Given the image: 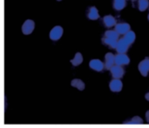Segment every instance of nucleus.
<instances>
[{"mask_svg":"<svg viewBox=\"0 0 149 128\" xmlns=\"http://www.w3.org/2000/svg\"><path fill=\"white\" fill-rule=\"evenodd\" d=\"M62 35H63V28L59 25L53 27L50 31V38L54 41L58 40L62 37Z\"/></svg>","mask_w":149,"mask_h":128,"instance_id":"nucleus-1","label":"nucleus"},{"mask_svg":"<svg viewBox=\"0 0 149 128\" xmlns=\"http://www.w3.org/2000/svg\"><path fill=\"white\" fill-rule=\"evenodd\" d=\"M138 69L142 76H144V77L148 76L149 72V58H146L139 64Z\"/></svg>","mask_w":149,"mask_h":128,"instance_id":"nucleus-2","label":"nucleus"},{"mask_svg":"<svg viewBox=\"0 0 149 128\" xmlns=\"http://www.w3.org/2000/svg\"><path fill=\"white\" fill-rule=\"evenodd\" d=\"M34 28H35L34 21H32L31 19H28L24 23V24L22 26V31H23V33L24 35H29L33 31Z\"/></svg>","mask_w":149,"mask_h":128,"instance_id":"nucleus-3","label":"nucleus"},{"mask_svg":"<svg viewBox=\"0 0 149 128\" xmlns=\"http://www.w3.org/2000/svg\"><path fill=\"white\" fill-rule=\"evenodd\" d=\"M110 72L112 73V76L113 77V79H121L125 73V71L124 69L122 68L121 65H113L111 69H110Z\"/></svg>","mask_w":149,"mask_h":128,"instance_id":"nucleus-4","label":"nucleus"},{"mask_svg":"<svg viewBox=\"0 0 149 128\" xmlns=\"http://www.w3.org/2000/svg\"><path fill=\"white\" fill-rule=\"evenodd\" d=\"M130 63V58L125 53H119L115 56V65H125Z\"/></svg>","mask_w":149,"mask_h":128,"instance_id":"nucleus-5","label":"nucleus"},{"mask_svg":"<svg viewBox=\"0 0 149 128\" xmlns=\"http://www.w3.org/2000/svg\"><path fill=\"white\" fill-rule=\"evenodd\" d=\"M129 44H127L124 38H120L118 40L117 42V45H116V51L119 52V53H126L127 51H128V47H129Z\"/></svg>","mask_w":149,"mask_h":128,"instance_id":"nucleus-6","label":"nucleus"},{"mask_svg":"<svg viewBox=\"0 0 149 128\" xmlns=\"http://www.w3.org/2000/svg\"><path fill=\"white\" fill-rule=\"evenodd\" d=\"M110 90L112 92H115V93H119L122 90L123 87V84L121 82V80L120 79H113L109 85Z\"/></svg>","mask_w":149,"mask_h":128,"instance_id":"nucleus-7","label":"nucleus"},{"mask_svg":"<svg viewBox=\"0 0 149 128\" xmlns=\"http://www.w3.org/2000/svg\"><path fill=\"white\" fill-rule=\"evenodd\" d=\"M115 64V56L112 52H108L105 56V68L110 70Z\"/></svg>","mask_w":149,"mask_h":128,"instance_id":"nucleus-8","label":"nucleus"},{"mask_svg":"<svg viewBox=\"0 0 149 128\" xmlns=\"http://www.w3.org/2000/svg\"><path fill=\"white\" fill-rule=\"evenodd\" d=\"M115 31L120 35H125L130 31V24L127 23H120L115 25Z\"/></svg>","mask_w":149,"mask_h":128,"instance_id":"nucleus-9","label":"nucleus"},{"mask_svg":"<svg viewBox=\"0 0 149 128\" xmlns=\"http://www.w3.org/2000/svg\"><path fill=\"white\" fill-rule=\"evenodd\" d=\"M89 66L91 69L97 72H101L105 68V65L100 59H92L89 63Z\"/></svg>","mask_w":149,"mask_h":128,"instance_id":"nucleus-10","label":"nucleus"},{"mask_svg":"<svg viewBox=\"0 0 149 128\" xmlns=\"http://www.w3.org/2000/svg\"><path fill=\"white\" fill-rule=\"evenodd\" d=\"M87 17L91 20H96L100 17L99 10L96 7H90L88 11H87Z\"/></svg>","mask_w":149,"mask_h":128,"instance_id":"nucleus-11","label":"nucleus"},{"mask_svg":"<svg viewBox=\"0 0 149 128\" xmlns=\"http://www.w3.org/2000/svg\"><path fill=\"white\" fill-rule=\"evenodd\" d=\"M103 22L107 27H113V26L116 25V19H115V17H113L111 15L105 16L103 17Z\"/></svg>","mask_w":149,"mask_h":128,"instance_id":"nucleus-12","label":"nucleus"},{"mask_svg":"<svg viewBox=\"0 0 149 128\" xmlns=\"http://www.w3.org/2000/svg\"><path fill=\"white\" fill-rule=\"evenodd\" d=\"M123 38L125 39V41H126L127 44L132 45V44L134 42L135 38H136V35H135V33H134L133 31H129L128 32H127V33L124 35V38Z\"/></svg>","mask_w":149,"mask_h":128,"instance_id":"nucleus-13","label":"nucleus"},{"mask_svg":"<svg viewBox=\"0 0 149 128\" xmlns=\"http://www.w3.org/2000/svg\"><path fill=\"white\" fill-rule=\"evenodd\" d=\"M83 62V57L80 52H77L74 56V58L71 60V63L73 66H78Z\"/></svg>","mask_w":149,"mask_h":128,"instance_id":"nucleus-14","label":"nucleus"},{"mask_svg":"<svg viewBox=\"0 0 149 128\" xmlns=\"http://www.w3.org/2000/svg\"><path fill=\"white\" fill-rule=\"evenodd\" d=\"M106 38H111V39H113V40H119V37H120V34L114 30H109V31H107L105 32V36Z\"/></svg>","mask_w":149,"mask_h":128,"instance_id":"nucleus-15","label":"nucleus"},{"mask_svg":"<svg viewBox=\"0 0 149 128\" xmlns=\"http://www.w3.org/2000/svg\"><path fill=\"white\" fill-rule=\"evenodd\" d=\"M71 85H72V86H73V87L79 89V91H83V90L85 89V84H84V82H83L82 80L79 79H73V80L71 82Z\"/></svg>","mask_w":149,"mask_h":128,"instance_id":"nucleus-16","label":"nucleus"},{"mask_svg":"<svg viewBox=\"0 0 149 128\" xmlns=\"http://www.w3.org/2000/svg\"><path fill=\"white\" fill-rule=\"evenodd\" d=\"M126 0H113V8L116 10H121L126 7Z\"/></svg>","mask_w":149,"mask_h":128,"instance_id":"nucleus-17","label":"nucleus"},{"mask_svg":"<svg viewBox=\"0 0 149 128\" xmlns=\"http://www.w3.org/2000/svg\"><path fill=\"white\" fill-rule=\"evenodd\" d=\"M102 42H103L105 45H108L110 48L115 49L118 40H113V39H111V38H106V37H104V38H102Z\"/></svg>","mask_w":149,"mask_h":128,"instance_id":"nucleus-18","label":"nucleus"},{"mask_svg":"<svg viewBox=\"0 0 149 128\" xmlns=\"http://www.w3.org/2000/svg\"><path fill=\"white\" fill-rule=\"evenodd\" d=\"M125 124H127V125H141V124H143V120L141 117L135 116L131 120L125 122Z\"/></svg>","mask_w":149,"mask_h":128,"instance_id":"nucleus-19","label":"nucleus"},{"mask_svg":"<svg viewBox=\"0 0 149 128\" xmlns=\"http://www.w3.org/2000/svg\"><path fill=\"white\" fill-rule=\"evenodd\" d=\"M149 6L148 0H139L138 2V7L141 11H145Z\"/></svg>","mask_w":149,"mask_h":128,"instance_id":"nucleus-20","label":"nucleus"},{"mask_svg":"<svg viewBox=\"0 0 149 128\" xmlns=\"http://www.w3.org/2000/svg\"><path fill=\"white\" fill-rule=\"evenodd\" d=\"M146 119H147V121L148 123H149V110L146 113Z\"/></svg>","mask_w":149,"mask_h":128,"instance_id":"nucleus-21","label":"nucleus"},{"mask_svg":"<svg viewBox=\"0 0 149 128\" xmlns=\"http://www.w3.org/2000/svg\"><path fill=\"white\" fill-rule=\"evenodd\" d=\"M145 98H146V99H147L148 101H149V93H147V94L145 95Z\"/></svg>","mask_w":149,"mask_h":128,"instance_id":"nucleus-22","label":"nucleus"},{"mask_svg":"<svg viewBox=\"0 0 149 128\" xmlns=\"http://www.w3.org/2000/svg\"><path fill=\"white\" fill-rule=\"evenodd\" d=\"M148 20H149V14H148Z\"/></svg>","mask_w":149,"mask_h":128,"instance_id":"nucleus-23","label":"nucleus"},{"mask_svg":"<svg viewBox=\"0 0 149 128\" xmlns=\"http://www.w3.org/2000/svg\"><path fill=\"white\" fill-rule=\"evenodd\" d=\"M58 1H61V0H58Z\"/></svg>","mask_w":149,"mask_h":128,"instance_id":"nucleus-24","label":"nucleus"}]
</instances>
